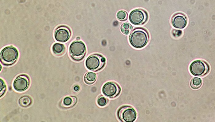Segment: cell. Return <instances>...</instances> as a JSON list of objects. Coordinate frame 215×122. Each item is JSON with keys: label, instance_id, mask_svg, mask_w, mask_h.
Instances as JSON below:
<instances>
[{"label": "cell", "instance_id": "6da1fadb", "mask_svg": "<svg viewBox=\"0 0 215 122\" xmlns=\"http://www.w3.org/2000/svg\"><path fill=\"white\" fill-rule=\"evenodd\" d=\"M149 36L147 31L142 28L135 29L131 34L129 41L131 44L136 48H141L147 43Z\"/></svg>", "mask_w": 215, "mask_h": 122}, {"label": "cell", "instance_id": "7a4b0ae2", "mask_svg": "<svg viewBox=\"0 0 215 122\" xmlns=\"http://www.w3.org/2000/svg\"><path fill=\"white\" fill-rule=\"evenodd\" d=\"M17 49L13 46H8L3 48L0 54L1 62L6 65L13 64L17 60L18 57Z\"/></svg>", "mask_w": 215, "mask_h": 122}, {"label": "cell", "instance_id": "3957f363", "mask_svg": "<svg viewBox=\"0 0 215 122\" xmlns=\"http://www.w3.org/2000/svg\"><path fill=\"white\" fill-rule=\"evenodd\" d=\"M105 58L99 54H94L89 56L86 60L85 65L89 69L97 71L102 69L104 66Z\"/></svg>", "mask_w": 215, "mask_h": 122}, {"label": "cell", "instance_id": "277c9868", "mask_svg": "<svg viewBox=\"0 0 215 122\" xmlns=\"http://www.w3.org/2000/svg\"><path fill=\"white\" fill-rule=\"evenodd\" d=\"M85 46L81 41H75L70 45L69 51L71 57L76 61L81 60L84 57L86 53Z\"/></svg>", "mask_w": 215, "mask_h": 122}, {"label": "cell", "instance_id": "5b68a950", "mask_svg": "<svg viewBox=\"0 0 215 122\" xmlns=\"http://www.w3.org/2000/svg\"><path fill=\"white\" fill-rule=\"evenodd\" d=\"M117 116L119 119L122 121L132 122L136 118V113L132 107L125 105L119 109L117 112Z\"/></svg>", "mask_w": 215, "mask_h": 122}, {"label": "cell", "instance_id": "8992f818", "mask_svg": "<svg viewBox=\"0 0 215 122\" xmlns=\"http://www.w3.org/2000/svg\"><path fill=\"white\" fill-rule=\"evenodd\" d=\"M191 73L197 76H202L207 74L209 70L208 64L204 61L197 60L193 62L190 67Z\"/></svg>", "mask_w": 215, "mask_h": 122}, {"label": "cell", "instance_id": "52a82bcc", "mask_svg": "<svg viewBox=\"0 0 215 122\" xmlns=\"http://www.w3.org/2000/svg\"><path fill=\"white\" fill-rule=\"evenodd\" d=\"M147 12L141 9H136L132 10L129 16V19L131 22L137 25L144 24L147 21Z\"/></svg>", "mask_w": 215, "mask_h": 122}, {"label": "cell", "instance_id": "ba28073f", "mask_svg": "<svg viewBox=\"0 0 215 122\" xmlns=\"http://www.w3.org/2000/svg\"><path fill=\"white\" fill-rule=\"evenodd\" d=\"M121 89L116 83L109 82L105 83L102 88V92L106 96L111 98L117 96L120 93Z\"/></svg>", "mask_w": 215, "mask_h": 122}, {"label": "cell", "instance_id": "9c48e42d", "mask_svg": "<svg viewBox=\"0 0 215 122\" xmlns=\"http://www.w3.org/2000/svg\"><path fill=\"white\" fill-rule=\"evenodd\" d=\"M30 80L28 76L25 74L18 76L13 83L14 89L17 91L22 92L25 91L28 87Z\"/></svg>", "mask_w": 215, "mask_h": 122}, {"label": "cell", "instance_id": "30bf717a", "mask_svg": "<svg viewBox=\"0 0 215 122\" xmlns=\"http://www.w3.org/2000/svg\"><path fill=\"white\" fill-rule=\"evenodd\" d=\"M71 33L69 29L67 27L61 26L55 31L54 35L56 39L61 42H65L69 38Z\"/></svg>", "mask_w": 215, "mask_h": 122}, {"label": "cell", "instance_id": "8fae6325", "mask_svg": "<svg viewBox=\"0 0 215 122\" xmlns=\"http://www.w3.org/2000/svg\"><path fill=\"white\" fill-rule=\"evenodd\" d=\"M187 21L186 17L183 15L178 14L175 15L173 18L172 23L175 28L182 29L186 25Z\"/></svg>", "mask_w": 215, "mask_h": 122}, {"label": "cell", "instance_id": "7c38bea8", "mask_svg": "<svg viewBox=\"0 0 215 122\" xmlns=\"http://www.w3.org/2000/svg\"><path fill=\"white\" fill-rule=\"evenodd\" d=\"M76 98L74 96L65 97L62 102L63 106L66 108H70L74 106L77 102Z\"/></svg>", "mask_w": 215, "mask_h": 122}, {"label": "cell", "instance_id": "4fadbf2b", "mask_svg": "<svg viewBox=\"0 0 215 122\" xmlns=\"http://www.w3.org/2000/svg\"><path fill=\"white\" fill-rule=\"evenodd\" d=\"M19 104L22 107H26L29 106L32 103L31 98L27 95L21 97L18 100Z\"/></svg>", "mask_w": 215, "mask_h": 122}, {"label": "cell", "instance_id": "5bb4252c", "mask_svg": "<svg viewBox=\"0 0 215 122\" xmlns=\"http://www.w3.org/2000/svg\"><path fill=\"white\" fill-rule=\"evenodd\" d=\"M65 50L64 45L61 43H56L52 46V50L55 54L60 55L63 54Z\"/></svg>", "mask_w": 215, "mask_h": 122}, {"label": "cell", "instance_id": "9a60e30c", "mask_svg": "<svg viewBox=\"0 0 215 122\" xmlns=\"http://www.w3.org/2000/svg\"><path fill=\"white\" fill-rule=\"evenodd\" d=\"M96 74L93 72H89L87 73L84 77V81L87 84H93L96 81Z\"/></svg>", "mask_w": 215, "mask_h": 122}, {"label": "cell", "instance_id": "2e32d148", "mask_svg": "<svg viewBox=\"0 0 215 122\" xmlns=\"http://www.w3.org/2000/svg\"><path fill=\"white\" fill-rule=\"evenodd\" d=\"M202 81L201 79L198 77H194L190 81V85L194 89H199L201 86Z\"/></svg>", "mask_w": 215, "mask_h": 122}, {"label": "cell", "instance_id": "e0dca14e", "mask_svg": "<svg viewBox=\"0 0 215 122\" xmlns=\"http://www.w3.org/2000/svg\"><path fill=\"white\" fill-rule=\"evenodd\" d=\"M132 28V26L131 24L128 23H124L121 25L120 29L123 34L127 35L129 34Z\"/></svg>", "mask_w": 215, "mask_h": 122}, {"label": "cell", "instance_id": "ac0fdd59", "mask_svg": "<svg viewBox=\"0 0 215 122\" xmlns=\"http://www.w3.org/2000/svg\"><path fill=\"white\" fill-rule=\"evenodd\" d=\"M116 16L117 18L121 21L125 20L127 19V13L124 11L120 10L119 11L117 12Z\"/></svg>", "mask_w": 215, "mask_h": 122}, {"label": "cell", "instance_id": "d6986e66", "mask_svg": "<svg viewBox=\"0 0 215 122\" xmlns=\"http://www.w3.org/2000/svg\"><path fill=\"white\" fill-rule=\"evenodd\" d=\"M108 102V99L103 96L99 97L97 101L98 105L102 107L105 106L107 104Z\"/></svg>", "mask_w": 215, "mask_h": 122}, {"label": "cell", "instance_id": "ffe728a7", "mask_svg": "<svg viewBox=\"0 0 215 122\" xmlns=\"http://www.w3.org/2000/svg\"><path fill=\"white\" fill-rule=\"evenodd\" d=\"M6 90V86L3 81L0 79V97L2 96L5 94Z\"/></svg>", "mask_w": 215, "mask_h": 122}, {"label": "cell", "instance_id": "44dd1931", "mask_svg": "<svg viewBox=\"0 0 215 122\" xmlns=\"http://www.w3.org/2000/svg\"><path fill=\"white\" fill-rule=\"evenodd\" d=\"M74 89L75 91H78L79 89V87L77 86H75L74 88Z\"/></svg>", "mask_w": 215, "mask_h": 122}]
</instances>
